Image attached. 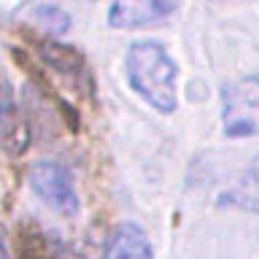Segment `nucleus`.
Returning a JSON list of instances; mask_svg holds the SVG:
<instances>
[{"label":"nucleus","instance_id":"3","mask_svg":"<svg viewBox=\"0 0 259 259\" xmlns=\"http://www.w3.org/2000/svg\"><path fill=\"white\" fill-rule=\"evenodd\" d=\"M222 130L227 138L259 135V76H240L222 87Z\"/></svg>","mask_w":259,"mask_h":259},{"label":"nucleus","instance_id":"5","mask_svg":"<svg viewBox=\"0 0 259 259\" xmlns=\"http://www.w3.org/2000/svg\"><path fill=\"white\" fill-rule=\"evenodd\" d=\"M178 8V0H113L108 24L113 30H141L165 22Z\"/></svg>","mask_w":259,"mask_h":259},{"label":"nucleus","instance_id":"10","mask_svg":"<svg viewBox=\"0 0 259 259\" xmlns=\"http://www.w3.org/2000/svg\"><path fill=\"white\" fill-rule=\"evenodd\" d=\"M0 259H14V256H11V246H8V238H6L3 224H0Z\"/></svg>","mask_w":259,"mask_h":259},{"label":"nucleus","instance_id":"2","mask_svg":"<svg viewBox=\"0 0 259 259\" xmlns=\"http://www.w3.org/2000/svg\"><path fill=\"white\" fill-rule=\"evenodd\" d=\"M30 189L40 202H46L65 219H73L81 210V197L76 189V178L62 162L57 159H38L27 170Z\"/></svg>","mask_w":259,"mask_h":259},{"label":"nucleus","instance_id":"9","mask_svg":"<svg viewBox=\"0 0 259 259\" xmlns=\"http://www.w3.org/2000/svg\"><path fill=\"white\" fill-rule=\"evenodd\" d=\"M222 202L259 216V154L248 162V167L243 170L238 184H235L230 192H224Z\"/></svg>","mask_w":259,"mask_h":259},{"label":"nucleus","instance_id":"8","mask_svg":"<svg viewBox=\"0 0 259 259\" xmlns=\"http://www.w3.org/2000/svg\"><path fill=\"white\" fill-rule=\"evenodd\" d=\"M16 256L19 259H70L57 240L35 224L19 227V240H16Z\"/></svg>","mask_w":259,"mask_h":259},{"label":"nucleus","instance_id":"7","mask_svg":"<svg viewBox=\"0 0 259 259\" xmlns=\"http://www.w3.org/2000/svg\"><path fill=\"white\" fill-rule=\"evenodd\" d=\"M103 259H154L151 240L135 222H121L111 230Z\"/></svg>","mask_w":259,"mask_h":259},{"label":"nucleus","instance_id":"1","mask_svg":"<svg viewBox=\"0 0 259 259\" xmlns=\"http://www.w3.org/2000/svg\"><path fill=\"white\" fill-rule=\"evenodd\" d=\"M127 84L146 105L157 113H173L178 105L176 84L178 65L170 52L157 40H135L124 57Z\"/></svg>","mask_w":259,"mask_h":259},{"label":"nucleus","instance_id":"6","mask_svg":"<svg viewBox=\"0 0 259 259\" xmlns=\"http://www.w3.org/2000/svg\"><path fill=\"white\" fill-rule=\"evenodd\" d=\"M30 146V124L14 95L11 81L0 73V149L6 154H22Z\"/></svg>","mask_w":259,"mask_h":259},{"label":"nucleus","instance_id":"4","mask_svg":"<svg viewBox=\"0 0 259 259\" xmlns=\"http://www.w3.org/2000/svg\"><path fill=\"white\" fill-rule=\"evenodd\" d=\"M35 52H38V60L49 65L57 76H62L73 89H78L84 95L92 92L89 62L78 49L62 44V40H54V38H35Z\"/></svg>","mask_w":259,"mask_h":259}]
</instances>
